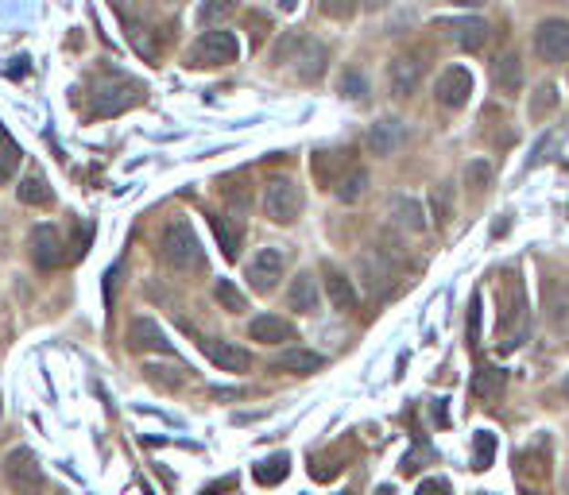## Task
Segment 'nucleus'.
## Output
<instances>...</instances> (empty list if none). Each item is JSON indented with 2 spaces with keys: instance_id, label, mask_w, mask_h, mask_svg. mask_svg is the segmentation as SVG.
Returning <instances> with one entry per match:
<instances>
[{
  "instance_id": "nucleus-1",
  "label": "nucleus",
  "mask_w": 569,
  "mask_h": 495,
  "mask_svg": "<svg viewBox=\"0 0 569 495\" xmlns=\"http://www.w3.org/2000/svg\"><path fill=\"white\" fill-rule=\"evenodd\" d=\"M159 259L167 263L171 271H178V275H194V271L205 268L202 240H198V233L190 228V221L174 217L167 228H163V237H159Z\"/></svg>"
},
{
  "instance_id": "nucleus-2",
  "label": "nucleus",
  "mask_w": 569,
  "mask_h": 495,
  "mask_svg": "<svg viewBox=\"0 0 569 495\" xmlns=\"http://www.w3.org/2000/svg\"><path fill=\"white\" fill-rule=\"evenodd\" d=\"M143 101V86L136 78H105V81H97L93 86V97H90V112L93 117H101V121H109V117H121V112H128V109H136Z\"/></svg>"
},
{
  "instance_id": "nucleus-3",
  "label": "nucleus",
  "mask_w": 569,
  "mask_h": 495,
  "mask_svg": "<svg viewBox=\"0 0 569 495\" xmlns=\"http://www.w3.org/2000/svg\"><path fill=\"white\" fill-rule=\"evenodd\" d=\"M237 55H240V43H237L233 31L214 27V31H202V36L190 43L186 66H190V70H214V66L237 62Z\"/></svg>"
},
{
  "instance_id": "nucleus-4",
  "label": "nucleus",
  "mask_w": 569,
  "mask_h": 495,
  "mask_svg": "<svg viewBox=\"0 0 569 495\" xmlns=\"http://www.w3.org/2000/svg\"><path fill=\"white\" fill-rule=\"evenodd\" d=\"M5 484L16 495H39L43 491V465L27 445H20V449H12L5 457Z\"/></svg>"
},
{
  "instance_id": "nucleus-5",
  "label": "nucleus",
  "mask_w": 569,
  "mask_h": 495,
  "mask_svg": "<svg viewBox=\"0 0 569 495\" xmlns=\"http://www.w3.org/2000/svg\"><path fill=\"white\" fill-rule=\"evenodd\" d=\"M264 213L275 225H295L302 213V190L290 178H271L264 186Z\"/></svg>"
},
{
  "instance_id": "nucleus-6",
  "label": "nucleus",
  "mask_w": 569,
  "mask_h": 495,
  "mask_svg": "<svg viewBox=\"0 0 569 495\" xmlns=\"http://www.w3.org/2000/svg\"><path fill=\"white\" fill-rule=\"evenodd\" d=\"M283 268H287V252H283V248H275V244H268V248H259V252L252 256V263H248V271H244V275H248V287L256 294H268V290L279 287Z\"/></svg>"
},
{
  "instance_id": "nucleus-7",
  "label": "nucleus",
  "mask_w": 569,
  "mask_h": 495,
  "mask_svg": "<svg viewBox=\"0 0 569 495\" xmlns=\"http://www.w3.org/2000/svg\"><path fill=\"white\" fill-rule=\"evenodd\" d=\"M31 263L43 271H58L67 263V240L55 225H36L31 228Z\"/></svg>"
},
{
  "instance_id": "nucleus-8",
  "label": "nucleus",
  "mask_w": 569,
  "mask_h": 495,
  "mask_svg": "<svg viewBox=\"0 0 569 495\" xmlns=\"http://www.w3.org/2000/svg\"><path fill=\"white\" fill-rule=\"evenodd\" d=\"M469 93H473V74H469L465 66H446L434 81V97L442 109H465Z\"/></svg>"
},
{
  "instance_id": "nucleus-9",
  "label": "nucleus",
  "mask_w": 569,
  "mask_h": 495,
  "mask_svg": "<svg viewBox=\"0 0 569 495\" xmlns=\"http://www.w3.org/2000/svg\"><path fill=\"white\" fill-rule=\"evenodd\" d=\"M534 55L543 62H569V20H543L534 27Z\"/></svg>"
},
{
  "instance_id": "nucleus-10",
  "label": "nucleus",
  "mask_w": 569,
  "mask_h": 495,
  "mask_svg": "<svg viewBox=\"0 0 569 495\" xmlns=\"http://www.w3.org/2000/svg\"><path fill=\"white\" fill-rule=\"evenodd\" d=\"M128 349L136 353H163V356H174V344L163 333V325L152 318H136L128 325Z\"/></svg>"
},
{
  "instance_id": "nucleus-11",
  "label": "nucleus",
  "mask_w": 569,
  "mask_h": 495,
  "mask_svg": "<svg viewBox=\"0 0 569 495\" xmlns=\"http://www.w3.org/2000/svg\"><path fill=\"white\" fill-rule=\"evenodd\" d=\"M287 62H295V74H299L302 81H318V78L325 74V66H330V51H325V43L302 36Z\"/></svg>"
},
{
  "instance_id": "nucleus-12",
  "label": "nucleus",
  "mask_w": 569,
  "mask_h": 495,
  "mask_svg": "<svg viewBox=\"0 0 569 495\" xmlns=\"http://www.w3.org/2000/svg\"><path fill=\"white\" fill-rule=\"evenodd\" d=\"M434 27L446 31V39H453L461 51H480L488 39V24L477 20V16H458V20H437Z\"/></svg>"
},
{
  "instance_id": "nucleus-13",
  "label": "nucleus",
  "mask_w": 569,
  "mask_h": 495,
  "mask_svg": "<svg viewBox=\"0 0 569 495\" xmlns=\"http://www.w3.org/2000/svg\"><path fill=\"white\" fill-rule=\"evenodd\" d=\"M202 353L214 360L221 372H248L252 368V353L240 349L233 341H214V337H202Z\"/></svg>"
},
{
  "instance_id": "nucleus-14",
  "label": "nucleus",
  "mask_w": 569,
  "mask_h": 495,
  "mask_svg": "<svg viewBox=\"0 0 569 495\" xmlns=\"http://www.w3.org/2000/svg\"><path fill=\"white\" fill-rule=\"evenodd\" d=\"M422 81V66L411 58V55H399L387 62V86H392V93L399 97V101H406V97H415Z\"/></svg>"
},
{
  "instance_id": "nucleus-15",
  "label": "nucleus",
  "mask_w": 569,
  "mask_h": 495,
  "mask_svg": "<svg viewBox=\"0 0 569 495\" xmlns=\"http://www.w3.org/2000/svg\"><path fill=\"white\" fill-rule=\"evenodd\" d=\"M403 143H406V128L399 121H376L364 136V147L372 155H395Z\"/></svg>"
},
{
  "instance_id": "nucleus-16",
  "label": "nucleus",
  "mask_w": 569,
  "mask_h": 495,
  "mask_svg": "<svg viewBox=\"0 0 569 495\" xmlns=\"http://www.w3.org/2000/svg\"><path fill=\"white\" fill-rule=\"evenodd\" d=\"M248 337L259 344H283V341H295V325L283 321L279 313H259L248 325Z\"/></svg>"
},
{
  "instance_id": "nucleus-17",
  "label": "nucleus",
  "mask_w": 569,
  "mask_h": 495,
  "mask_svg": "<svg viewBox=\"0 0 569 495\" xmlns=\"http://www.w3.org/2000/svg\"><path fill=\"white\" fill-rule=\"evenodd\" d=\"M318 279L311 271H299L295 279H290V287H287V306L290 310H299V313H314L318 310Z\"/></svg>"
},
{
  "instance_id": "nucleus-18",
  "label": "nucleus",
  "mask_w": 569,
  "mask_h": 495,
  "mask_svg": "<svg viewBox=\"0 0 569 495\" xmlns=\"http://www.w3.org/2000/svg\"><path fill=\"white\" fill-rule=\"evenodd\" d=\"M492 86L500 93H515L519 86H523V62H519V55L511 51H500L496 62H492Z\"/></svg>"
},
{
  "instance_id": "nucleus-19",
  "label": "nucleus",
  "mask_w": 569,
  "mask_h": 495,
  "mask_svg": "<svg viewBox=\"0 0 569 495\" xmlns=\"http://www.w3.org/2000/svg\"><path fill=\"white\" fill-rule=\"evenodd\" d=\"M209 225H214V237H217V244H221L225 259H237V256H240L244 221H240V217H225V213H214V217H209Z\"/></svg>"
},
{
  "instance_id": "nucleus-20",
  "label": "nucleus",
  "mask_w": 569,
  "mask_h": 495,
  "mask_svg": "<svg viewBox=\"0 0 569 495\" xmlns=\"http://www.w3.org/2000/svg\"><path fill=\"white\" fill-rule=\"evenodd\" d=\"M16 197H20L24 205H39V209H47L55 202V190L47 186V174L43 171H27L24 178H20V186H16Z\"/></svg>"
},
{
  "instance_id": "nucleus-21",
  "label": "nucleus",
  "mask_w": 569,
  "mask_h": 495,
  "mask_svg": "<svg viewBox=\"0 0 569 495\" xmlns=\"http://www.w3.org/2000/svg\"><path fill=\"white\" fill-rule=\"evenodd\" d=\"M392 217L406 228V233H422L430 221H427V209H422V202L418 197H406V194H399V197H392Z\"/></svg>"
},
{
  "instance_id": "nucleus-22",
  "label": "nucleus",
  "mask_w": 569,
  "mask_h": 495,
  "mask_svg": "<svg viewBox=\"0 0 569 495\" xmlns=\"http://www.w3.org/2000/svg\"><path fill=\"white\" fill-rule=\"evenodd\" d=\"M325 364V356L321 353H311V349H290L283 353L279 360H275V372H290V375H314L318 368Z\"/></svg>"
},
{
  "instance_id": "nucleus-23",
  "label": "nucleus",
  "mask_w": 569,
  "mask_h": 495,
  "mask_svg": "<svg viewBox=\"0 0 569 495\" xmlns=\"http://www.w3.org/2000/svg\"><path fill=\"white\" fill-rule=\"evenodd\" d=\"M325 294H330V306H333V310H341V313L356 310V287H353L349 275L325 271Z\"/></svg>"
},
{
  "instance_id": "nucleus-24",
  "label": "nucleus",
  "mask_w": 569,
  "mask_h": 495,
  "mask_svg": "<svg viewBox=\"0 0 569 495\" xmlns=\"http://www.w3.org/2000/svg\"><path fill=\"white\" fill-rule=\"evenodd\" d=\"M503 387H508V372H503V368L480 364L473 372V395H477V399H500Z\"/></svg>"
},
{
  "instance_id": "nucleus-25",
  "label": "nucleus",
  "mask_w": 569,
  "mask_h": 495,
  "mask_svg": "<svg viewBox=\"0 0 569 495\" xmlns=\"http://www.w3.org/2000/svg\"><path fill=\"white\" fill-rule=\"evenodd\" d=\"M345 171H349V152H318L314 155V174L325 190L337 186V178Z\"/></svg>"
},
{
  "instance_id": "nucleus-26",
  "label": "nucleus",
  "mask_w": 569,
  "mask_h": 495,
  "mask_svg": "<svg viewBox=\"0 0 569 495\" xmlns=\"http://www.w3.org/2000/svg\"><path fill=\"white\" fill-rule=\"evenodd\" d=\"M287 472H290V457H287V453H271V457H264V460H259V465L252 469L256 484H264V488L283 484V480H287Z\"/></svg>"
},
{
  "instance_id": "nucleus-27",
  "label": "nucleus",
  "mask_w": 569,
  "mask_h": 495,
  "mask_svg": "<svg viewBox=\"0 0 569 495\" xmlns=\"http://www.w3.org/2000/svg\"><path fill=\"white\" fill-rule=\"evenodd\" d=\"M333 194L341 197L345 205H353V202H361V197L368 194V171L364 167H349L345 174L337 178V186H333Z\"/></svg>"
},
{
  "instance_id": "nucleus-28",
  "label": "nucleus",
  "mask_w": 569,
  "mask_h": 495,
  "mask_svg": "<svg viewBox=\"0 0 569 495\" xmlns=\"http://www.w3.org/2000/svg\"><path fill=\"white\" fill-rule=\"evenodd\" d=\"M20 163H24V152H20V143H16L8 132H0V186L8 183V178H16V171H20Z\"/></svg>"
},
{
  "instance_id": "nucleus-29",
  "label": "nucleus",
  "mask_w": 569,
  "mask_h": 495,
  "mask_svg": "<svg viewBox=\"0 0 569 495\" xmlns=\"http://www.w3.org/2000/svg\"><path fill=\"white\" fill-rule=\"evenodd\" d=\"M237 12V0H202L198 5V24L202 27H217Z\"/></svg>"
},
{
  "instance_id": "nucleus-30",
  "label": "nucleus",
  "mask_w": 569,
  "mask_h": 495,
  "mask_svg": "<svg viewBox=\"0 0 569 495\" xmlns=\"http://www.w3.org/2000/svg\"><path fill=\"white\" fill-rule=\"evenodd\" d=\"M554 109H558V86H546L543 81V86L531 93V121H546Z\"/></svg>"
},
{
  "instance_id": "nucleus-31",
  "label": "nucleus",
  "mask_w": 569,
  "mask_h": 495,
  "mask_svg": "<svg viewBox=\"0 0 569 495\" xmlns=\"http://www.w3.org/2000/svg\"><path fill=\"white\" fill-rule=\"evenodd\" d=\"M465 186H469V194L473 197H480L488 186H492V163H484V159H473L465 167Z\"/></svg>"
},
{
  "instance_id": "nucleus-32",
  "label": "nucleus",
  "mask_w": 569,
  "mask_h": 495,
  "mask_svg": "<svg viewBox=\"0 0 569 495\" xmlns=\"http://www.w3.org/2000/svg\"><path fill=\"white\" fill-rule=\"evenodd\" d=\"M361 275H364V287L376 294V290H384V283H387V275H392V268L380 259V256H364L361 259Z\"/></svg>"
},
{
  "instance_id": "nucleus-33",
  "label": "nucleus",
  "mask_w": 569,
  "mask_h": 495,
  "mask_svg": "<svg viewBox=\"0 0 569 495\" xmlns=\"http://www.w3.org/2000/svg\"><path fill=\"white\" fill-rule=\"evenodd\" d=\"M492 460H496V434L492 430H477V437H473V469L484 472Z\"/></svg>"
},
{
  "instance_id": "nucleus-34",
  "label": "nucleus",
  "mask_w": 569,
  "mask_h": 495,
  "mask_svg": "<svg viewBox=\"0 0 569 495\" xmlns=\"http://www.w3.org/2000/svg\"><path fill=\"white\" fill-rule=\"evenodd\" d=\"M214 299L225 306V310H229V313H244V310H248V299H244V294L229 283V279H217V287H214Z\"/></svg>"
},
{
  "instance_id": "nucleus-35",
  "label": "nucleus",
  "mask_w": 569,
  "mask_h": 495,
  "mask_svg": "<svg viewBox=\"0 0 569 495\" xmlns=\"http://www.w3.org/2000/svg\"><path fill=\"white\" fill-rule=\"evenodd\" d=\"M341 97H349V101H368V78L361 70H345L341 74Z\"/></svg>"
},
{
  "instance_id": "nucleus-36",
  "label": "nucleus",
  "mask_w": 569,
  "mask_h": 495,
  "mask_svg": "<svg viewBox=\"0 0 569 495\" xmlns=\"http://www.w3.org/2000/svg\"><path fill=\"white\" fill-rule=\"evenodd\" d=\"M148 379L152 384H159V387H183V379H186V368L183 364H171V368H159V364H152L148 368Z\"/></svg>"
},
{
  "instance_id": "nucleus-37",
  "label": "nucleus",
  "mask_w": 569,
  "mask_h": 495,
  "mask_svg": "<svg viewBox=\"0 0 569 495\" xmlns=\"http://www.w3.org/2000/svg\"><path fill=\"white\" fill-rule=\"evenodd\" d=\"M430 217H434V225H446L449 221V190L446 186H434L430 190Z\"/></svg>"
},
{
  "instance_id": "nucleus-38",
  "label": "nucleus",
  "mask_w": 569,
  "mask_h": 495,
  "mask_svg": "<svg viewBox=\"0 0 569 495\" xmlns=\"http://www.w3.org/2000/svg\"><path fill=\"white\" fill-rule=\"evenodd\" d=\"M321 12L333 16V20H349L356 12V0H321Z\"/></svg>"
},
{
  "instance_id": "nucleus-39",
  "label": "nucleus",
  "mask_w": 569,
  "mask_h": 495,
  "mask_svg": "<svg viewBox=\"0 0 569 495\" xmlns=\"http://www.w3.org/2000/svg\"><path fill=\"white\" fill-rule=\"evenodd\" d=\"M469 344H480V294L469 302Z\"/></svg>"
},
{
  "instance_id": "nucleus-40",
  "label": "nucleus",
  "mask_w": 569,
  "mask_h": 495,
  "mask_svg": "<svg viewBox=\"0 0 569 495\" xmlns=\"http://www.w3.org/2000/svg\"><path fill=\"white\" fill-rule=\"evenodd\" d=\"M415 495H449V480L446 476H430V480H422Z\"/></svg>"
},
{
  "instance_id": "nucleus-41",
  "label": "nucleus",
  "mask_w": 569,
  "mask_h": 495,
  "mask_svg": "<svg viewBox=\"0 0 569 495\" xmlns=\"http://www.w3.org/2000/svg\"><path fill=\"white\" fill-rule=\"evenodd\" d=\"M337 472H341V465H333V460H314V465H311V476H314V480H333Z\"/></svg>"
},
{
  "instance_id": "nucleus-42",
  "label": "nucleus",
  "mask_w": 569,
  "mask_h": 495,
  "mask_svg": "<svg viewBox=\"0 0 569 495\" xmlns=\"http://www.w3.org/2000/svg\"><path fill=\"white\" fill-rule=\"evenodd\" d=\"M5 74H8V78H24V74H27V55H16V58L5 66Z\"/></svg>"
},
{
  "instance_id": "nucleus-43",
  "label": "nucleus",
  "mask_w": 569,
  "mask_h": 495,
  "mask_svg": "<svg viewBox=\"0 0 569 495\" xmlns=\"http://www.w3.org/2000/svg\"><path fill=\"white\" fill-rule=\"evenodd\" d=\"M233 488H237V476H225V480L202 488V495H221V491H233Z\"/></svg>"
},
{
  "instance_id": "nucleus-44",
  "label": "nucleus",
  "mask_w": 569,
  "mask_h": 495,
  "mask_svg": "<svg viewBox=\"0 0 569 495\" xmlns=\"http://www.w3.org/2000/svg\"><path fill=\"white\" fill-rule=\"evenodd\" d=\"M387 5H392V0H361L364 12H380V8H387Z\"/></svg>"
},
{
  "instance_id": "nucleus-45",
  "label": "nucleus",
  "mask_w": 569,
  "mask_h": 495,
  "mask_svg": "<svg viewBox=\"0 0 569 495\" xmlns=\"http://www.w3.org/2000/svg\"><path fill=\"white\" fill-rule=\"evenodd\" d=\"M434 418L446 426V399H434Z\"/></svg>"
},
{
  "instance_id": "nucleus-46",
  "label": "nucleus",
  "mask_w": 569,
  "mask_h": 495,
  "mask_svg": "<svg viewBox=\"0 0 569 495\" xmlns=\"http://www.w3.org/2000/svg\"><path fill=\"white\" fill-rule=\"evenodd\" d=\"M275 8H279V12H295L299 0H275Z\"/></svg>"
},
{
  "instance_id": "nucleus-47",
  "label": "nucleus",
  "mask_w": 569,
  "mask_h": 495,
  "mask_svg": "<svg viewBox=\"0 0 569 495\" xmlns=\"http://www.w3.org/2000/svg\"><path fill=\"white\" fill-rule=\"evenodd\" d=\"M453 5H465V8H477V5H484V0H453Z\"/></svg>"
},
{
  "instance_id": "nucleus-48",
  "label": "nucleus",
  "mask_w": 569,
  "mask_h": 495,
  "mask_svg": "<svg viewBox=\"0 0 569 495\" xmlns=\"http://www.w3.org/2000/svg\"><path fill=\"white\" fill-rule=\"evenodd\" d=\"M562 395H565V399H569V375L562 379Z\"/></svg>"
},
{
  "instance_id": "nucleus-49",
  "label": "nucleus",
  "mask_w": 569,
  "mask_h": 495,
  "mask_svg": "<svg viewBox=\"0 0 569 495\" xmlns=\"http://www.w3.org/2000/svg\"><path fill=\"white\" fill-rule=\"evenodd\" d=\"M565 495H569V472H565Z\"/></svg>"
},
{
  "instance_id": "nucleus-50",
  "label": "nucleus",
  "mask_w": 569,
  "mask_h": 495,
  "mask_svg": "<svg viewBox=\"0 0 569 495\" xmlns=\"http://www.w3.org/2000/svg\"><path fill=\"white\" fill-rule=\"evenodd\" d=\"M565 5H569V0H565Z\"/></svg>"
}]
</instances>
